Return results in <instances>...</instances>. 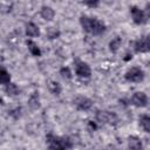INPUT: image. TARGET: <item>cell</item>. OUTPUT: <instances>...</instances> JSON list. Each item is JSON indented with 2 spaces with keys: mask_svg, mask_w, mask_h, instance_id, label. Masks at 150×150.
<instances>
[{
  "mask_svg": "<svg viewBox=\"0 0 150 150\" xmlns=\"http://www.w3.org/2000/svg\"><path fill=\"white\" fill-rule=\"evenodd\" d=\"M80 25L86 33L91 35H101L107 29V26L102 20L94 16H88V15L80 16Z\"/></svg>",
  "mask_w": 150,
  "mask_h": 150,
  "instance_id": "1",
  "label": "cell"
},
{
  "mask_svg": "<svg viewBox=\"0 0 150 150\" xmlns=\"http://www.w3.org/2000/svg\"><path fill=\"white\" fill-rule=\"evenodd\" d=\"M46 144L49 150H69L74 143L68 136H56L53 134L46 135Z\"/></svg>",
  "mask_w": 150,
  "mask_h": 150,
  "instance_id": "2",
  "label": "cell"
},
{
  "mask_svg": "<svg viewBox=\"0 0 150 150\" xmlns=\"http://www.w3.org/2000/svg\"><path fill=\"white\" fill-rule=\"evenodd\" d=\"M130 14L132 18V21L136 25H144L148 22L149 19V4H146V9H141L137 6H130Z\"/></svg>",
  "mask_w": 150,
  "mask_h": 150,
  "instance_id": "3",
  "label": "cell"
},
{
  "mask_svg": "<svg viewBox=\"0 0 150 150\" xmlns=\"http://www.w3.org/2000/svg\"><path fill=\"white\" fill-rule=\"evenodd\" d=\"M96 121L102 124H116L118 122V117L114 111L109 110H97L95 114Z\"/></svg>",
  "mask_w": 150,
  "mask_h": 150,
  "instance_id": "4",
  "label": "cell"
},
{
  "mask_svg": "<svg viewBox=\"0 0 150 150\" xmlns=\"http://www.w3.org/2000/svg\"><path fill=\"white\" fill-rule=\"evenodd\" d=\"M144 77H145V73L139 67H131L124 74V79L128 82H134V83L142 82L144 80Z\"/></svg>",
  "mask_w": 150,
  "mask_h": 150,
  "instance_id": "5",
  "label": "cell"
},
{
  "mask_svg": "<svg viewBox=\"0 0 150 150\" xmlns=\"http://www.w3.org/2000/svg\"><path fill=\"white\" fill-rule=\"evenodd\" d=\"M74 70L76 76L80 79H89L91 76V68L84 61H81V60L74 61Z\"/></svg>",
  "mask_w": 150,
  "mask_h": 150,
  "instance_id": "6",
  "label": "cell"
},
{
  "mask_svg": "<svg viewBox=\"0 0 150 150\" xmlns=\"http://www.w3.org/2000/svg\"><path fill=\"white\" fill-rule=\"evenodd\" d=\"M132 48L135 53H148L150 50V38L145 35L132 42Z\"/></svg>",
  "mask_w": 150,
  "mask_h": 150,
  "instance_id": "7",
  "label": "cell"
},
{
  "mask_svg": "<svg viewBox=\"0 0 150 150\" xmlns=\"http://www.w3.org/2000/svg\"><path fill=\"white\" fill-rule=\"evenodd\" d=\"M73 104L74 107L77 109V110H82V111H88L91 107H93V101L89 98V97H86V96H76L74 100H73Z\"/></svg>",
  "mask_w": 150,
  "mask_h": 150,
  "instance_id": "8",
  "label": "cell"
},
{
  "mask_svg": "<svg viewBox=\"0 0 150 150\" xmlns=\"http://www.w3.org/2000/svg\"><path fill=\"white\" fill-rule=\"evenodd\" d=\"M130 103L137 108H144L148 105V96L143 91H136L131 95Z\"/></svg>",
  "mask_w": 150,
  "mask_h": 150,
  "instance_id": "9",
  "label": "cell"
},
{
  "mask_svg": "<svg viewBox=\"0 0 150 150\" xmlns=\"http://www.w3.org/2000/svg\"><path fill=\"white\" fill-rule=\"evenodd\" d=\"M128 146L130 150H143L142 139L137 136H129L128 137Z\"/></svg>",
  "mask_w": 150,
  "mask_h": 150,
  "instance_id": "10",
  "label": "cell"
},
{
  "mask_svg": "<svg viewBox=\"0 0 150 150\" xmlns=\"http://www.w3.org/2000/svg\"><path fill=\"white\" fill-rule=\"evenodd\" d=\"M26 35L29 38H35L40 35V28L38 25H35L34 22H28L26 23V28H25Z\"/></svg>",
  "mask_w": 150,
  "mask_h": 150,
  "instance_id": "11",
  "label": "cell"
},
{
  "mask_svg": "<svg viewBox=\"0 0 150 150\" xmlns=\"http://www.w3.org/2000/svg\"><path fill=\"white\" fill-rule=\"evenodd\" d=\"M40 15L46 21H52L55 16V12L50 6H42L40 11Z\"/></svg>",
  "mask_w": 150,
  "mask_h": 150,
  "instance_id": "12",
  "label": "cell"
},
{
  "mask_svg": "<svg viewBox=\"0 0 150 150\" xmlns=\"http://www.w3.org/2000/svg\"><path fill=\"white\" fill-rule=\"evenodd\" d=\"M26 46H27V48H28V50H29V53L33 55V56H41V49H40V47L38 46V43H35L33 40H26Z\"/></svg>",
  "mask_w": 150,
  "mask_h": 150,
  "instance_id": "13",
  "label": "cell"
},
{
  "mask_svg": "<svg viewBox=\"0 0 150 150\" xmlns=\"http://www.w3.org/2000/svg\"><path fill=\"white\" fill-rule=\"evenodd\" d=\"M5 93H6L8 96H16V95L20 94V89H19V87H18L15 83L9 82V83H7L6 87H5Z\"/></svg>",
  "mask_w": 150,
  "mask_h": 150,
  "instance_id": "14",
  "label": "cell"
},
{
  "mask_svg": "<svg viewBox=\"0 0 150 150\" xmlns=\"http://www.w3.org/2000/svg\"><path fill=\"white\" fill-rule=\"evenodd\" d=\"M28 105L32 109H39L40 108V97H39V93L38 91H34L29 96V98H28Z\"/></svg>",
  "mask_w": 150,
  "mask_h": 150,
  "instance_id": "15",
  "label": "cell"
},
{
  "mask_svg": "<svg viewBox=\"0 0 150 150\" xmlns=\"http://www.w3.org/2000/svg\"><path fill=\"white\" fill-rule=\"evenodd\" d=\"M121 45H122V38H121V36H115V38H112V40L109 42V50H110L111 53H116V52L120 49Z\"/></svg>",
  "mask_w": 150,
  "mask_h": 150,
  "instance_id": "16",
  "label": "cell"
},
{
  "mask_svg": "<svg viewBox=\"0 0 150 150\" xmlns=\"http://www.w3.org/2000/svg\"><path fill=\"white\" fill-rule=\"evenodd\" d=\"M139 125L145 132H150V117L146 114L139 116Z\"/></svg>",
  "mask_w": 150,
  "mask_h": 150,
  "instance_id": "17",
  "label": "cell"
},
{
  "mask_svg": "<svg viewBox=\"0 0 150 150\" xmlns=\"http://www.w3.org/2000/svg\"><path fill=\"white\" fill-rule=\"evenodd\" d=\"M11 82V74L6 68L0 67V84H7Z\"/></svg>",
  "mask_w": 150,
  "mask_h": 150,
  "instance_id": "18",
  "label": "cell"
},
{
  "mask_svg": "<svg viewBox=\"0 0 150 150\" xmlns=\"http://www.w3.org/2000/svg\"><path fill=\"white\" fill-rule=\"evenodd\" d=\"M48 89L53 95H56V96L60 95V93H61V86L55 81H49L48 82Z\"/></svg>",
  "mask_w": 150,
  "mask_h": 150,
  "instance_id": "19",
  "label": "cell"
},
{
  "mask_svg": "<svg viewBox=\"0 0 150 150\" xmlns=\"http://www.w3.org/2000/svg\"><path fill=\"white\" fill-rule=\"evenodd\" d=\"M60 75H61L64 80H71V77H73L71 71H70V69H69L68 67H62V68L60 69Z\"/></svg>",
  "mask_w": 150,
  "mask_h": 150,
  "instance_id": "20",
  "label": "cell"
},
{
  "mask_svg": "<svg viewBox=\"0 0 150 150\" xmlns=\"http://www.w3.org/2000/svg\"><path fill=\"white\" fill-rule=\"evenodd\" d=\"M59 35H60V32H59L56 28L49 27V28L47 29V36H48L49 39H57Z\"/></svg>",
  "mask_w": 150,
  "mask_h": 150,
  "instance_id": "21",
  "label": "cell"
},
{
  "mask_svg": "<svg viewBox=\"0 0 150 150\" xmlns=\"http://www.w3.org/2000/svg\"><path fill=\"white\" fill-rule=\"evenodd\" d=\"M83 5H86V6H89V7H97L98 5H100V1H97V0H95V1H83Z\"/></svg>",
  "mask_w": 150,
  "mask_h": 150,
  "instance_id": "22",
  "label": "cell"
},
{
  "mask_svg": "<svg viewBox=\"0 0 150 150\" xmlns=\"http://www.w3.org/2000/svg\"><path fill=\"white\" fill-rule=\"evenodd\" d=\"M101 150H107V149H101Z\"/></svg>",
  "mask_w": 150,
  "mask_h": 150,
  "instance_id": "23",
  "label": "cell"
}]
</instances>
